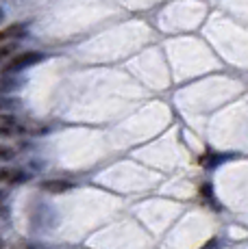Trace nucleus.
<instances>
[{"label": "nucleus", "mask_w": 248, "mask_h": 249, "mask_svg": "<svg viewBox=\"0 0 248 249\" xmlns=\"http://www.w3.org/2000/svg\"><path fill=\"white\" fill-rule=\"evenodd\" d=\"M18 80H13L11 76H2L0 78V95H7V93H11L13 89H18Z\"/></svg>", "instance_id": "39448f33"}, {"label": "nucleus", "mask_w": 248, "mask_h": 249, "mask_svg": "<svg viewBox=\"0 0 248 249\" xmlns=\"http://www.w3.org/2000/svg\"><path fill=\"white\" fill-rule=\"evenodd\" d=\"M41 59H44V54H41V52H35V50L22 52V54L13 56V59L9 61L7 65H4V74H16V71H22V70L31 68V65L40 63Z\"/></svg>", "instance_id": "f257e3e1"}, {"label": "nucleus", "mask_w": 248, "mask_h": 249, "mask_svg": "<svg viewBox=\"0 0 248 249\" xmlns=\"http://www.w3.org/2000/svg\"><path fill=\"white\" fill-rule=\"evenodd\" d=\"M9 104H11V102H9V100H4V98H0V108H4V107H9Z\"/></svg>", "instance_id": "6e6552de"}, {"label": "nucleus", "mask_w": 248, "mask_h": 249, "mask_svg": "<svg viewBox=\"0 0 248 249\" xmlns=\"http://www.w3.org/2000/svg\"><path fill=\"white\" fill-rule=\"evenodd\" d=\"M0 249H4V241H2V238H0Z\"/></svg>", "instance_id": "9d476101"}, {"label": "nucleus", "mask_w": 248, "mask_h": 249, "mask_svg": "<svg viewBox=\"0 0 248 249\" xmlns=\"http://www.w3.org/2000/svg\"><path fill=\"white\" fill-rule=\"evenodd\" d=\"M16 132V117L0 115V137H11Z\"/></svg>", "instance_id": "20e7f679"}, {"label": "nucleus", "mask_w": 248, "mask_h": 249, "mask_svg": "<svg viewBox=\"0 0 248 249\" xmlns=\"http://www.w3.org/2000/svg\"><path fill=\"white\" fill-rule=\"evenodd\" d=\"M11 174H13L11 169H4V167H0V182H7V180H11Z\"/></svg>", "instance_id": "0eeeda50"}, {"label": "nucleus", "mask_w": 248, "mask_h": 249, "mask_svg": "<svg viewBox=\"0 0 248 249\" xmlns=\"http://www.w3.org/2000/svg\"><path fill=\"white\" fill-rule=\"evenodd\" d=\"M24 33H26V24H20V22L9 24V26H4L2 31H0V46L9 44V41H13V39H18V37H22Z\"/></svg>", "instance_id": "f03ea898"}, {"label": "nucleus", "mask_w": 248, "mask_h": 249, "mask_svg": "<svg viewBox=\"0 0 248 249\" xmlns=\"http://www.w3.org/2000/svg\"><path fill=\"white\" fill-rule=\"evenodd\" d=\"M13 156H16V152H13V147L0 145V162H4V160H11Z\"/></svg>", "instance_id": "423d86ee"}, {"label": "nucleus", "mask_w": 248, "mask_h": 249, "mask_svg": "<svg viewBox=\"0 0 248 249\" xmlns=\"http://www.w3.org/2000/svg\"><path fill=\"white\" fill-rule=\"evenodd\" d=\"M41 189L48 191V193H65V191L72 189V182H65V180H46V182H41Z\"/></svg>", "instance_id": "7ed1b4c3"}, {"label": "nucleus", "mask_w": 248, "mask_h": 249, "mask_svg": "<svg viewBox=\"0 0 248 249\" xmlns=\"http://www.w3.org/2000/svg\"><path fill=\"white\" fill-rule=\"evenodd\" d=\"M4 20V13H2V9H0V22H2Z\"/></svg>", "instance_id": "1a4fd4ad"}]
</instances>
